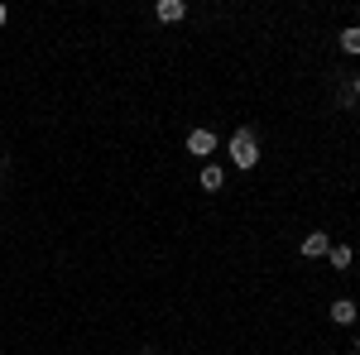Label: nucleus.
<instances>
[{
  "label": "nucleus",
  "instance_id": "1",
  "mask_svg": "<svg viewBox=\"0 0 360 355\" xmlns=\"http://www.w3.org/2000/svg\"><path fill=\"white\" fill-rule=\"evenodd\" d=\"M255 159H259V144H255L250 130H240V135L231 139V164L236 168H255Z\"/></svg>",
  "mask_w": 360,
  "mask_h": 355
},
{
  "label": "nucleus",
  "instance_id": "2",
  "mask_svg": "<svg viewBox=\"0 0 360 355\" xmlns=\"http://www.w3.org/2000/svg\"><path fill=\"white\" fill-rule=\"evenodd\" d=\"M303 254H307V259H317V254H332V240H327L322 231H312V235L303 240Z\"/></svg>",
  "mask_w": 360,
  "mask_h": 355
},
{
  "label": "nucleus",
  "instance_id": "3",
  "mask_svg": "<svg viewBox=\"0 0 360 355\" xmlns=\"http://www.w3.org/2000/svg\"><path fill=\"white\" fill-rule=\"evenodd\" d=\"M188 149H193V154H212V149H217V135H212V130H193V135H188Z\"/></svg>",
  "mask_w": 360,
  "mask_h": 355
},
{
  "label": "nucleus",
  "instance_id": "4",
  "mask_svg": "<svg viewBox=\"0 0 360 355\" xmlns=\"http://www.w3.org/2000/svg\"><path fill=\"white\" fill-rule=\"evenodd\" d=\"M183 15H188V5H183V0H159V20H164V25H178Z\"/></svg>",
  "mask_w": 360,
  "mask_h": 355
},
{
  "label": "nucleus",
  "instance_id": "5",
  "mask_svg": "<svg viewBox=\"0 0 360 355\" xmlns=\"http://www.w3.org/2000/svg\"><path fill=\"white\" fill-rule=\"evenodd\" d=\"M332 322H341V327H346V322H356V302H351V298L332 302Z\"/></svg>",
  "mask_w": 360,
  "mask_h": 355
},
{
  "label": "nucleus",
  "instance_id": "6",
  "mask_svg": "<svg viewBox=\"0 0 360 355\" xmlns=\"http://www.w3.org/2000/svg\"><path fill=\"white\" fill-rule=\"evenodd\" d=\"M221 183H226V178H221V168H217V164H207V168H202V188H207V192H217Z\"/></svg>",
  "mask_w": 360,
  "mask_h": 355
},
{
  "label": "nucleus",
  "instance_id": "7",
  "mask_svg": "<svg viewBox=\"0 0 360 355\" xmlns=\"http://www.w3.org/2000/svg\"><path fill=\"white\" fill-rule=\"evenodd\" d=\"M341 49H346V53H360V29H346V34H341Z\"/></svg>",
  "mask_w": 360,
  "mask_h": 355
},
{
  "label": "nucleus",
  "instance_id": "8",
  "mask_svg": "<svg viewBox=\"0 0 360 355\" xmlns=\"http://www.w3.org/2000/svg\"><path fill=\"white\" fill-rule=\"evenodd\" d=\"M332 264H336V269H346V264H351V245H332Z\"/></svg>",
  "mask_w": 360,
  "mask_h": 355
},
{
  "label": "nucleus",
  "instance_id": "9",
  "mask_svg": "<svg viewBox=\"0 0 360 355\" xmlns=\"http://www.w3.org/2000/svg\"><path fill=\"white\" fill-rule=\"evenodd\" d=\"M5 20H10V10H5V5H0V25H5Z\"/></svg>",
  "mask_w": 360,
  "mask_h": 355
},
{
  "label": "nucleus",
  "instance_id": "10",
  "mask_svg": "<svg viewBox=\"0 0 360 355\" xmlns=\"http://www.w3.org/2000/svg\"><path fill=\"white\" fill-rule=\"evenodd\" d=\"M356 96H360V77H356Z\"/></svg>",
  "mask_w": 360,
  "mask_h": 355
}]
</instances>
